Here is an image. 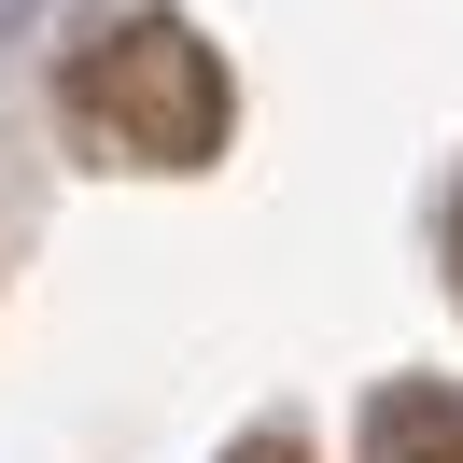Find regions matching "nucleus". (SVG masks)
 I'll return each instance as SVG.
<instances>
[{"label": "nucleus", "mask_w": 463, "mask_h": 463, "mask_svg": "<svg viewBox=\"0 0 463 463\" xmlns=\"http://www.w3.org/2000/svg\"><path fill=\"white\" fill-rule=\"evenodd\" d=\"M57 113L113 169H211L239 99H225V57L183 14H85L57 57Z\"/></svg>", "instance_id": "nucleus-1"}, {"label": "nucleus", "mask_w": 463, "mask_h": 463, "mask_svg": "<svg viewBox=\"0 0 463 463\" xmlns=\"http://www.w3.org/2000/svg\"><path fill=\"white\" fill-rule=\"evenodd\" d=\"M225 463H309V435H295V421H267V435H239Z\"/></svg>", "instance_id": "nucleus-3"}, {"label": "nucleus", "mask_w": 463, "mask_h": 463, "mask_svg": "<svg viewBox=\"0 0 463 463\" xmlns=\"http://www.w3.org/2000/svg\"><path fill=\"white\" fill-rule=\"evenodd\" d=\"M365 463H463V393L449 379H393L365 407Z\"/></svg>", "instance_id": "nucleus-2"}, {"label": "nucleus", "mask_w": 463, "mask_h": 463, "mask_svg": "<svg viewBox=\"0 0 463 463\" xmlns=\"http://www.w3.org/2000/svg\"><path fill=\"white\" fill-rule=\"evenodd\" d=\"M449 281H463V197H449Z\"/></svg>", "instance_id": "nucleus-4"}]
</instances>
